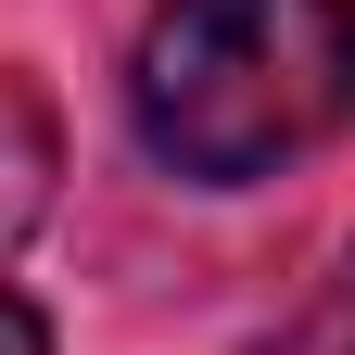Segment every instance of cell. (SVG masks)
Returning a JSON list of instances; mask_svg holds the SVG:
<instances>
[{
    "mask_svg": "<svg viewBox=\"0 0 355 355\" xmlns=\"http://www.w3.org/2000/svg\"><path fill=\"white\" fill-rule=\"evenodd\" d=\"M127 127L191 191H254L355 140V0H153Z\"/></svg>",
    "mask_w": 355,
    "mask_h": 355,
    "instance_id": "cell-1",
    "label": "cell"
},
{
    "mask_svg": "<svg viewBox=\"0 0 355 355\" xmlns=\"http://www.w3.org/2000/svg\"><path fill=\"white\" fill-rule=\"evenodd\" d=\"M51 178H64V140L38 114V89H0V254L51 216Z\"/></svg>",
    "mask_w": 355,
    "mask_h": 355,
    "instance_id": "cell-2",
    "label": "cell"
},
{
    "mask_svg": "<svg viewBox=\"0 0 355 355\" xmlns=\"http://www.w3.org/2000/svg\"><path fill=\"white\" fill-rule=\"evenodd\" d=\"M254 355H355V241L318 266V279H304V304H292V318L266 330Z\"/></svg>",
    "mask_w": 355,
    "mask_h": 355,
    "instance_id": "cell-3",
    "label": "cell"
},
{
    "mask_svg": "<svg viewBox=\"0 0 355 355\" xmlns=\"http://www.w3.org/2000/svg\"><path fill=\"white\" fill-rule=\"evenodd\" d=\"M0 355H51V318H38L26 292H0Z\"/></svg>",
    "mask_w": 355,
    "mask_h": 355,
    "instance_id": "cell-4",
    "label": "cell"
}]
</instances>
